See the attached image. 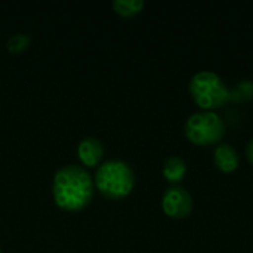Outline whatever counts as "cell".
<instances>
[{"mask_svg": "<svg viewBox=\"0 0 253 253\" xmlns=\"http://www.w3.org/2000/svg\"><path fill=\"white\" fill-rule=\"evenodd\" d=\"M215 162L224 172H233L239 166V154L231 145L221 144L215 150Z\"/></svg>", "mask_w": 253, "mask_h": 253, "instance_id": "cell-7", "label": "cell"}, {"mask_svg": "<svg viewBox=\"0 0 253 253\" xmlns=\"http://www.w3.org/2000/svg\"><path fill=\"white\" fill-rule=\"evenodd\" d=\"M163 211L173 218H184L193 209L191 194L182 187H170L165 191L162 200Z\"/></svg>", "mask_w": 253, "mask_h": 253, "instance_id": "cell-5", "label": "cell"}, {"mask_svg": "<svg viewBox=\"0 0 253 253\" xmlns=\"http://www.w3.org/2000/svg\"><path fill=\"white\" fill-rule=\"evenodd\" d=\"M225 125L222 119L211 110H203L191 114L185 123V135L194 144L208 145L215 144L222 138Z\"/></svg>", "mask_w": 253, "mask_h": 253, "instance_id": "cell-4", "label": "cell"}, {"mask_svg": "<svg viewBox=\"0 0 253 253\" xmlns=\"http://www.w3.org/2000/svg\"><path fill=\"white\" fill-rule=\"evenodd\" d=\"M95 185L107 199L120 200L130 194L133 190L135 173L126 162L111 159L98 168L95 175Z\"/></svg>", "mask_w": 253, "mask_h": 253, "instance_id": "cell-2", "label": "cell"}, {"mask_svg": "<svg viewBox=\"0 0 253 253\" xmlns=\"http://www.w3.org/2000/svg\"><path fill=\"white\" fill-rule=\"evenodd\" d=\"M145 6L144 0H114L113 1V7L114 10L122 15V16H135L138 15Z\"/></svg>", "mask_w": 253, "mask_h": 253, "instance_id": "cell-9", "label": "cell"}, {"mask_svg": "<svg viewBox=\"0 0 253 253\" xmlns=\"http://www.w3.org/2000/svg\"><path fill=\"white\" fill-rule=\"evenodd\" d=\"M52 193L58 208L67 212H79L93 197V179L82 166L67 165L56 170Z\"/></svg>", "mask_w": 253, "mask_h": 253, "instance_id": "cell-1", "label": "cell"}, {"mask_svg": "<svg viewBox=\"0 0 253 253\" xmlns=\"http://www.w3.org/2000/svg\"><path fill=\"white\" fill-rule=\"evenodd\" d=\"M190 89L196 102L205 110L216 108L230 98L228 86L213 71H199L194 74Z\"/></svg>", "mask_w": 253, "mask_h": 253, "instance_id": "cell-3", "label": "cell"}, {"mask_svg": "<svg viewBox=\"0 0 253 253\" xmlns=\"http://www.w3.org/2000/svg\"><path fill=\"white\" fill-rule=\"evenodd\" d=\"M28 44H30V36H27V34L18 33L7 39V50L13 52V53L25 50L28 47Z\"/></svg>", "mask_w": 253, "mask_h": 253, "instance_id": "cell-10", "label": "cell"}, {"mask_svg": "<svg viewBox=\"0 0 253 253\" xmlns=\"http://www.w3.org/2000/svg\"><path fill=\"white\" fill-rule=\"evenodd\" d=\"M246 156H248V159H249V162L253 163V139L248 144V148H246Z\"/></svg>", "mask_w": 253, "mask_h": 253, "instance_id": "cell-11", "label": "cell"}, {"mask_svg": "<svg viewBox=\"0 0 253 253\" xmlns=\"http://www.w3.org/2000/svg\"><path fill=\"white\" fill-rule=\"evenodd\" d=\"M187 172V165L185 162L178 157V156H172L169 157L165 165H163V175L170 181V182H178L184 178Z\"/></svg>", "mask_w": 253, "mask_h": 253, "instance_id": "cell-8", "label": "cell"}, {"mask_svg": "<svg viewBox=\"0 0 253 253\" xmlns=\"http://www.w3.org/2000/svg\"><path fill=\"white\" fill-rule=\"evenodd\" d=\"M77 154L80 162L87 168H95L104 156V145L95 136H87L79 142Z\"/></svg>", "mask_w": 253, "mask_h": 253, "instance_id": "cell-6", "label": "cell"}, {"mask_svg": "<svg viewBox=\"0 0 253 253\" xmlns=\"http://www.w3.org/2000/svg\"><path fill=\"white\" fill-rule=\"evenodd\" d=\"M0 253H1V249H0Z\"/></svg>", "mask_w": 253, "mask_h": 253, "instance_id": "cell-12", "label": "cell"}]
</instances>
